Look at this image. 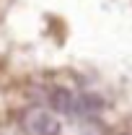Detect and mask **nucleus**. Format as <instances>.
I'll use <instances>...</instances> for the list:
<instances>
[{
	"label": "nucleus",
	"instance_id": "1",
	"mask_svg": "<svg viewBox=\"0 0 132 135\" xmlns=\"http://www.w3.org/2000/svg\"><path fill=\"white\" fill-rule=\"evenodd\" d=\"M23 127H26L29 135H57L60 133L57 117L47 109H42V107H31L23 114Z\"/></svg>",
	"mask_w": 132,
	"mask_h": 135
},
{
	"label": "nucleus",
	"instance_id": "2",
	"mask_svg": "<svg viewBox=\"0 0 132 135\" xmlns=\"http://www.w3.org/2000/svg\"><path fill=\"white\" fill-rule=\"evenodd\" d=\"M73 104H75V96L65 91V88H54L52 91V107L57 112H65V114H73Z\"/></svg>",
	"mask_w": 132,
	"mask_h": 135
}]
</instances>
